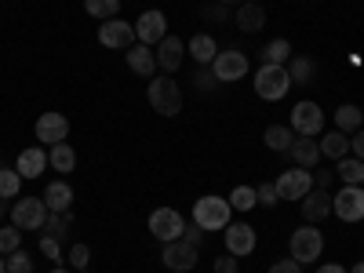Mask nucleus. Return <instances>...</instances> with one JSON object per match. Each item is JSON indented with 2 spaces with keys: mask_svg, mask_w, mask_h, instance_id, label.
Returning a JSON list of instances; mask_svg holds the SVG:
<instances>
[{
  "mask_svg": "<svg viewBox=\"0 0 364 273\" xmlns=\"http://www.w3.org/2000/svg\"><path fill=\"white\" fill-rule=\"evenodd\" d=\"M146 99H149V106H154L161 117H175V113H182V87H178V80H171V73L149 77Z\"/></svg>",
  "mask_w": 364,
  "mask_h": 273,
  "instance_id": "1",
  "label": "nucleus"
},
{
  "mask_svg": "<svg viewBox=\"0 0 364 273\" xmlns=\"http://www.w3.org/2000/svg\"><path fill=\"white\" fill-rule=\"evenodd\" d=\"M230 215H233V208L226 197H215V193H208V197H197L193 204V223L211 233V230H226L230 226Z\"/></svg>",
  "mask_w": 364,
  "mask_h": 273,
  "instance_id": "2",
  "label": "nucleus"
},
{
  "mask_svg": "<svg viewBox=\"0 0 364 273\" xmlns=\"http://www.w3.org/2000/svg\"><path fill=\"white\" fill-rule=\"evenodd\" d=\"M288 252H291V259H295L299 266L317 262L321 252H324V233H321L314 223H310V226H299V230L291 233V240H288Z\"/></svg>",
  "mask_w": 364,
  "mask_h": 273,
  "instance_id": "3",
  "label": "nucleus"
},
{
  "mask_svg": "<svg viewBox=\"0 0 364 273\" xmlns=\"http://www.w3.org/2000/svg\"><path fill=\"white\" fill-rule=\"evenodd\" d=\"M291 91V77L288 66H259L255 70V95L266 102H281Z\"/></svg>",
  "mask_w": 364,
  "mask_h": 273,
  "instance_id": "4",
  "label": "nucleus"
},
{
  "mask_svg": "<svg viewBox=\"0 0 364 273\" xmlns=\"http://www.w3.org/2000/svg\"><path fill=\"white\" fill-rule=\"evenodd\" d=\"M48 204H44V197H22V200H15V208H11V223L22 230V233H44V223H48Z\"/></svg>",
  "mask_w": 364,
  "mask_h": 273,
  "instance_id": "5",
  "label": "nucleus"
},
{
  "mask_svg": "<svg viewBox=\"0 0 364 273\" xmlns=\"http://www.w3.org/2000/svg\"><path fill=\"white\" fill-rule=\"evenodd\" d=\"M295 135H310V139H317L321 132H324V109L314 102V99H302V102H295L291 106V124H288Z\"/></svg>",
  "mask_w": 364,
  "mask_h": 273,
  "instance_id": "6",
  "label": "nucleus"
},
{
  "mask_svg": "<svg viewBox=\"0 0 364 273\" xmlns=\"http://www.w3.org/2000/svg\"><path fill=\"white\" fill-rule=\"evenodd\" d=\"M197 259H200V248H197V245H190L186 237L168 240L164 252H161V262H164L171 273H190V269L197 266Z\"/></svg>",
  "mask_w": 364,
  "mask_h": 273,
  "instance_id": "7",
  "label": "nucleus"
},
{
  "mask_svg": "<svg viewBox=\"0 0 364 273\" xmlns=\"http://www.w3.org/2000/svg\"><path fill=\"white\" fill-rule=\"evenodd\" d=\"M331 215L343 223H360L364 219V186H343L331 193Z\"/></svg>",
  "mask_w": 364,
  "mask_h": 273,
  "instance_id": "8",
  "label": "nucleus"
},
{
  "mask_svg": "<svg viewBox=\"0 0 364 273\" xmlns=\"http://www.w3.org/2000/svg\"><path fill=\"white\" fill-rule=\"evenodd\" d=\"M182 230H186V219H182L175 208H154V211H149V233H154L161 245L178 240Z\"/></svg>",
  "mask_w": 364,
  "mask_h": 273,
  "instance_id": "9",
  "label": "nucleus"
},
{
  "mask_svg": "<svg viewBox=\"0 0 364 273\" xmlns=\"http://www.w3.org/2000/svg\"><path fill=\"white\" fill-rule=\"evenodd\" d=\"M135 41H139V37H135V26L124 22V18H106V22L99 26V44L109 48V51H128Z\"/></svg>",
  "mask_w": 364,
  "mask_h": 273,
  "instance_id": "10",
  "label": "nucleus"
},
{
  "mask_svg": "<svg viewBox=\"0 0 364 273\" xmlns=\"http://www.w3.org/2000/svg\"><path fill=\"white\" fill-rule=\"evenodd\" d=\"M273 186H277V193H281V200H302L310 190H314V175L306 171V168H288L277 182H273Z\"/></svg>",
  "mask_w": 364,
  "mask_h": 273,
  "instance_id": "11",
  "label": "nucleus"
},
{
  "mask_svg": "<svg viewBox=\"0 0 364 273\" xmlns=\"http://www.w3.org/2000/svg\"><path fill=\"white\" fill-rule=\"evenodd\" d=\"M135 37H139V44H146V48H157L164 37H168V15L164 11H142L139 15V22H135Z\"/></svg>",
  "mask_w": 364,
  "mask_h": 273,
  "instance_id": "12",
  "label": "nucleus"
},
{
  "mask_svg": "<svg viewBox=\"0 0 364 273\" xmlns=\"http://www.w3.org/2000/svg\"><path fill=\"white\" fill-rule=\"evenodd\" d=\"M211 73H215V80L219 84H233V80H240L248 73V55L245 51H219L215 55V63H211Z\"/></svg>",
  "mask_w": 364,
  "mask_h": 273,
  "instance_id": "13",
  "label": "nucleus"
},
{
  "mask_svg": "<svg viewBox=\"0 0 364 273\" xmlns=\"http://www.w3.org/2000/svg\"><path fill=\"white\" fill-rule=\"evenodd\" d=\"M37 142H44V146H58V142H66L70 139V120L58 113V109H48V113H41L37 117Z\"/></svg>",
  "mask_w": 364,
  "mask_h": 273,
  "instance_id": "14",
  "label": "nucleus"
},
{
  "mask_svg": "<svg viewBox=\"0 0 364 273\" xmlns=\"http://www.w3.org/2000/svg\"><path fill=\"white\" fill-rule=\"evenodd\" d=\"M223 237H226V252H230V255H237V259L252 255V252H255V245H259L255 226H248V223H233V219H230V226L223 230Z\"/></svg>",
  "mask_w": 364,
  "mask_h": 273,
  "instance_id": "15",
  "label": "nucleus"
},
{
  "mask_svg": "<svg viewBox=\"0 0 364 273\" xmlns=\"http://www.w3.org/2000/svg\"><path fill=\"white\" fill-rule=\"evenodd\" d=\"M299 204H302V219L306 223H324L331 215V190H317L314 186Z\"/></svg>",
  "mask_w": 364,
  "mask_h": 273,
  "instance_id": "16",
  "label": "nucleus"
},
{
  "mask_svg": "<svg viewBox=\"0 0 364 273\" xmlns=\"http://www.w3.org/2000/svg\"><path fill=\"white\" fill-rule=\"evenodd\" d=\"M288 157L295 161V168L314 171L317 161H321V146H317V139H310V135H295V142H291V149H288Z\"/></svg>",
  "mask_w": 364,
  "mask_h": 273,
  "instance_id": "17",
  "label": "nucleus"
},
{
  "mask_svg": "<svg viewBox=\"0 0 364 273\" xmlns=\"http://www.w3.org/2000/svg\"><path fill=\"white\" fill-rule=\"evenodd\" d=\"M233 26L240 29V33H259V29L266 26V8L255 4V0H245V4L233 11Z\"/></svg>",
  "mask_w": 364,
  "mask_h": 273,
  "instance_id": "18",
  "label": "nucleus"
},
{
  "mask_svg": "<svg viewBox=\"0 0 364 273\" xmlns=\"http://www.w3.org/2000/svg\"><path fill=\"white\" fill-rule=\"evenodd\" d=\"M128 58V70L139 73V77H157V51L154 48H146V44H132L124 51Z\"/></svg>",
  "mask_w": 364,
  "mask_h": 273,
  "instance_id": "19",
  "label": "nucleus"
},
{
  "mask_svg": "<svg viewBox=\"0 0 364 273\" xmlns=\"http://www.w3.org/2000/svg\"><path fill=\"white\" fill-rule=\"evenodd\" d=\"M182 58H186V48H182L178 37L168 33V37L157 44V70H161V73H175V70L182 66Z\"/></svg>",
  "mask_w": 364,
  "mask_h": 273,
  "instance_id": "20",
  "label": "nucleus"
},
{
  "mask_svg": "<svg viewBox=\"0 0 364 273\" xmlns=\"http://www.w3.org/2000/svg\"><path fill=\"white\" fill-rule=\"evenodd\" d=\"M15 171H18L22 178H37V175H44V171H48V154H44L41 146L22 149L18 161H15Z\"/></svg>",
  "mask_w": 364,
  "mask_h": 273,
  "instance_id": "21",
  "label": "nucleus"
},
{
  "mask_svg": "<svg viewBox=\"0 0 364 273\" xmlns=\"http://www.w3.org/2000/svg\"><path fill=\"white\" fill-rule=\"evenodd\" d=\"M317 146H321V157H328V161H343V157H350V135H343L339 128H336V132H328V135H321Z\"/></svg>",
  "mask_w": 364,
  "mask_h": 273,
  "instance_id": "22",
  "label": "nucleus"
},
{
  "mask_svg": "<svg viewBox=\"0 0 364 273\" xmlns=\"http://www.w3.org/2000/svg\"><path fill=\"white\" fill-rule=\"evenodd\" d=\"M186 55L193 58V63H200V66H211V63H215V55H219V48H215V41H211L208 33H197V37H190Z\"/></svg>",
  "mask_w": 364,
  "mask_h": 273,
  "instance_id": "23",
  "label": "nucleus"
},
{
  "mask_svg": "<svg viewBox=\"0 0 364 273\" xmlns=\"http://www.w3.org/2000/svg\"><path fill=\"white\" fill-rule=\"evenodd\" d=\"M44 204H48V211H70L73 208L70 182H51V186L44 190Z\"/></svg>",
  "mask_w": 364,
  "mask_h": 273,
  "instance_id": "24",
  "label": "nucleus"
},
{
  "mask_svg": "<svg viewBox=\"0 0 364 273\" xmlns=\"http://www.w3.org/2000/svg\"><path fill=\"white\" fill-rule=\"evenodd\" d=\"M288 77H291V84H314L317 63H314V58H306V55H291L288 58Z\"/></svg>",
  "mask_w": 364,
  "mask_h": 273,
  "instance_id": "25",
  "label": "nucleus"
},
{
  "mask_svg": "<svg viewBox=\"0 0 364 273\" xmlns=\"http://www.w3.org/2000/svg\"><path fill=\"white\" fill-rule=\"evenodd\" d=\"M360 124H364V109H357L353 102H343V106L336 109V128H339L343 135L360 132Z\"/></svg>",
  "mask_w": 364,
  "mask_h": 273,
  "instance_id": "26",
  "label": "nucleus"
},
{
  "mask_svg": "<svg viewBox=\"0 0 364 273\" xmlns=\"http://www.w3.org/2000/svg\"><path fill=\"white\" fill-rule=\"evenodd\" d=\"M262 139H266V146L273 149V154H288L291 142H295V132H291L288 124H269Z\"/></svg>",
  "mask_w": 364,
  "mask_h": 273,
  "instance_id": "27",
  "label": "nucleus"
},
{
  "mask_svg": "<svg viewBox=\"0 0 364 273\" xmlns=\"http://www.w3.org/2000/svg\"><path fill=\"white\" fill-rule=\"evenodd\" d=\"M70 230H73V211H51L48 223H44V233L55 237L58 245H63V240L70 237Z\"/></svg>",
  "mask_w": 364,
  "mask_h": 273,
  "instance_id": "28",
  "label": "nucleus"
},
{
  "mask_svg": "<svg viewBox=\"0 0 364 273\" xmlns=\"http://www.w3.org/2000/svg\"><path fill=\"white\" fill-rule=\"evenodd\" d=\"M336 175L346 182V186H364V161H357L353 154L336 161Z\"/></svg>",
  "mask_w": 364,
  "mask_h": 273,
  "instance_id": "29",
  "label": "nucleus"
},
{
  "mask_svg": "<svg viewBox=\"0 0 364 273\" xmlns=\"http://www.w3.org/2000/svg\"><path fill=\"white\" fill-rule=\"evenodd\" d=\"M291 55H295L291 44H288L284 37H277V41H269V44L262 48V66H288Z\"/></svg>",
  "mask_w": 364,
  "mask_h": 273,
  "instance_id": "30",
  "label": "nucleus"
},
{
  "mask_svg": "<svg viewBox=\"0 0 364 273\" xmlns=\"http://www.w3.org/2000/svg\"><path fill=\"white\" fill-rule=\"evenodd\" d=\"M48 164H51L55 171L70 175V171L77 168V154H73V146H70V142H58V146H51V154H48Z\"/></svg>",
  "mask_w": 364,
  "mask_h": 273,
  "instance_id": "31",
  "label": "nucleus"
},
{
  "mask_svg": "<svg viewBox=\"0 0 364 273\" xmlns=\"http://www.w3.org/2000/svg\"><path fill=\"white\" fill-rule=\"evenodd\" d=\"M226 200H230V208H233V211H252V208H259L255 186H233Z\"/></svg>",
  "mask_w": 364,
  "mask_h": 273,
  "instance_id": "32",
  "label": "nucleus"
},
{
  "mask_svg": "<svg viewBox=\"0 0 364 273\" xmlns=\"http://www.w3.org/2000/svg\"><path fill=\"white\" fill-rule=\"evenodd\" d=\"M84 11L91 15V18H117L120 15V0H84Z\"/></svg>",
  "mask_w": 364,
  "mask_h": 273,
  "instance_id": "33",
  "label": "nucleus"
},
{
  "mask_svg": "<svg viewBox=\"0 0 364 273\" xmlns=\"http://www.w3.org/2000/svg\"><path fill=\"white\" fill-rule=\"evenodd\" d=\"M22 248V230L11 223V226H0V255H11Z\"/></svg>",
  "mask_w": 364,
  "mask_h": 273,
  "instance_id": "34",
  "label": "nucleus"
},
{
  "mask_svg": "<svg viewBox=\"0 0 364 273\" xmlns=\"http://www.w3.org/2000/svg\"><path fill=\"white\" fill-rule=\"evenodd\" d=\"M22 190V175L15 168H0V197H18Z\"/></svg>",
  "mask_w": 364,
  "mask_h": 273,
  "instance_id": "35",
  "label": "nucleus"
},
{
  "mask_svg": "<svg viewBox=\"0 0 364 273\" xmlns=\"http://www.w3.org/2000/svg\"><path fill=\"white\" fill-rule=\"evenodd\" d=\"M4 266H8V273H33V255L18 248V252H11L4 259Z\"/></svg>",
  "mask_w": 364,
  "mask_h": 273,
  "instance_id": "36",
  "label": "nucleus"
},
{
  "mask_svg": "<svg viewBox=\"0 0 364 273\" xmlns=\"http://www.w3.org/2000/svg\"><path fill=\"white\" fill-rule=\"evenodd\" d=\"M66 259H70V266H73V269H87V262H91V248L77 240V245H70Z\"/></svg>",
  "mask_w": 364,
  "mask_h": 273,
  "instance_id": "37",
  "label": "nucleus"
},
{
  "mask_svg": "<svg viewBox=\"0 0 364 273\" xmlns=\"http://www.w3.org/2000/svg\"><path fill=\"white\" fill-rule=\"evenodd\" d=\"M255 197H259L262 208H277V204H281V193H277V186H273V182H262V186H255Z\"/></svg>",
  "mask_w": 364,
  "mask_h": 273,
  "instance_id": "38",
  "label": "nucleus"
},
{
  "mask_svg": "<svg viewBox=\"0 0 364 273\" xmlns=\"http://www.w3.org/2000/svg\"><path fill=\"white\" fill-rule=\"evenodd\" d=\"M41 255H44V259H51V262H63V245H58L55 237H48V233H44V237H41Z\"/></svg>",
  "mask_w": 364,
  "mask_h": 273,
  "instance_id": "39",
  "label": "nucleus"
},
{
  "mask_svg": "<svg viewBox=\"0 0 364 273\" xmlns=\"http://www.w3.org/2000/svg\"><path fill=\"white\" fill-rule=\"evenodd\" d=\"M310 175H314V186L317 190H331V178H336V171H331V168H314Z\"/></svg>",
  "mask_w": 364,
  "mask_h": 273,
  "instance_id": "40",
  "label": "nucleus"
},
{
  "mask_svg": "<svg viewBox=\"0 0 364 273\" xmlns=\"http://www.w3.org/2000/svg\"><path fill=\"white\" fill-rule=\"evenodd\" d=\"M269 273H302V266L288 255V259H277V262H273V266H269Z\"/></svg>",
  "mask_w": 364,
  "mask_h": 273,
  "instance_id": "41",
  "label": "nucleus"
},
{
  "mask_svg": "<svg viewBox=\"0 0 364 273\" xmlns=\"http://www.w3.org/2000/svg\"><path fill=\"white\" fill-rule=\"evenodd\" d=\"M237 262H240V259L226 252V255H219V259H215V273H237Z\"/></svg>",
  "mask_w": 364,
  "mask_h": 273,
  "instance_id": "42",
  "label": "nucleus"
},
{
  "mask_svg": "<svg viewBox=\"0 0 364 273\" xmlns=\"http://www.w3.org/2000/svg\"><path fill=\"white\" fill-rule=\"evenodd\" d=\"M350 154H353L357 161H364V128L350 135Z\"/></svg>",
  "mask_w": 364,
  "mask_h": 273,
  "instance_id": "43",
  "label": "nucleus"
},
{
  "mask_svg": "<svg viewBox=\"0 0 364 273\" xmlns=\"http://www.w3.org/2000/svg\"><path fill=\"white\" fill-rule=\"evenodd\" d=\"M182 237H186L190 245H197V248H200V240H204V230H200L197 223H186V230H182Z\"/></svg>",
  "mask_w": 364,
  "mask_h": 273,
  "instance_id": "44",
  "label": "nucleus"
},
{
  "mask_svg": "<svg viewBox=\"0 0 364 273\" xmlns=\"http://www.w3.org/2000/svg\"><path fill=\"white\" fill-rule=\"evenodd\" d=\"M211 84H219V80H215V73H208V70H200V73H197V87H200V91H208Z\"/></svg>",
  "mask_w": 364,
  "mask_h": 273,
  "instance_id": "45",
  "label": "nucleus"
},
{
  "mask_svg": "<svg viewBox=\"0 0 364 273\" xmlns=\"http://www.w3.org/2000/svg\"><path fill=\"white\" fill-rule=\"evenodd\" d=\"M204 15H208V18H219V22H226V18H230V11H226L223 4H219V8H204Z\"/></svg>",
  "mask_w": 364,
  "mask_h": 273,
  "instance_id": "46",
  "label": "nucleus"
},
{
  "mask_svg": "<svg viewBox=\"0 0 364 273\" xmlns=\"http://www.w3.org/2000/svg\"><path fill=\"white\" fill-rule=\"evenodd\" d=\"M317 273H350V269H343V266H339V262H328V266H321V269H317Z\"/></svg>",
  "mask_w": 364,
  "mask_h": 273,
  "instance_id": "47",
  "label": "nucleus"
},
{
  "mask_svg": "<svg viewBox=\"0 0 364 273\" xmlns=\"http://www.w3.org/2000/svg\"><path fill=\"white\" fill-rule=\"evenodd\" d=\"M219 4H223V8H240L245 0H219Z\"/></svg>",
  "mask_w": 364,
  "mask_h": 273,
  "instance_id": "48",
  "label": "nucleus"
},
{
  "mask_svg": "<svg viewBox=\"0 0 364 273\" xmlns=\"http://www.w3.org/2000/svg\"><path fill=\"white\" fill-rule=\"evenodd\" d=\"M48 273H70L66 266H55V269H48Z\"/></svg>",
  "mask_w": 364,
  "mask_h": 273,
  "instance_id": "49",
  "label": "nucleus"
},
{
  "mask_svg": "<svg viewBox=\"0 0 364 273\" xmlns=\"http://www.w3.org/2000/svg\"><path fill=\"white\" fill-rule=\"evenodd\" d=\"M350 273H364V262H357V266H353V269H350Z\"/></svg>",
  "mask_w": 364,
  "mask_h": 273,
  "instance_id": "50",
  "label": "nucleus"
},
{
  "mask_svg": "<svg viewBox=\"0 0 364 273\" xmlns=\"http://www.w3.org/2000/svg\"><path fill=\"white\" fill-rule=\"evenodd\" d=\"M0 273H8V266H4V255H0Z\"/></svg>",
  "mask_w": 364,
  "mask_h": 273,
  "instance_id": "51",
  "label": "nucleus"
},
{
  "mask_svg": "<svg viewBox=\"0 0 364 273\" xmlns=\"http://www.w3.org/2000/svg\"><path fill=\"white\" fill-rule=\"evenodd\" d=\"M0 219H4V204H0Z\"/></svg>",
  "mask_w": 364,
  "mask_h": 273,
  "instance_id": "52",
  "label": "nucleus"
}]
</instances>
